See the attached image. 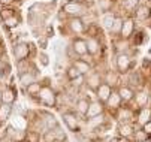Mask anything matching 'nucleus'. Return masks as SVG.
Segmentation results:
<instances>
[{
	"instance_id": "nucleus-39",
	"label": "nucleus",
	"mask_w": 151,
	"mask_h": 142,
	"mask_svg": "<svg viewBox=\"0 0 151 142\" xmlns=\"http://www.w3.org/2000/svg\"><path fill=\"white\" fill-rule=\"evenodd\" d=\"M47 45H48V37L47 36H44V37H42V39H39V47L40 48H47Z\"/></svg>"
},
{
	"instance_id": "nucleus-35",
	"label": "nucleus",
	"mask_w": 151,
	"mask_h": 142,
	"mask_svg": "<svg viewBox=\"0 0 151 142\" xmlns=\"http://www.w3.org/2000/svg\"><path fill=\"white\" fill-rule=\"evenodd\" d=\"M0 16H2L3 19H8V18L14 16V9H9V8L2 9V11H0Z\"/></svg>"
},
{
	"instance_id": "nucleus-34",
	"label": "nucleus",
	"mask_w": 151,
	"mask_h": 142,
	"mask_svg": "<svg viewBox=\"0 0 151 142\" xmlns=\"http://www.w3.org/2000/svg\"><path fill=\"white\" fill-rule=\"evenodd\" d=\"M5 26L6 27H15V26H18V18L14 15V16H11V18H8V19H5Z\"/></svg>"
},
{
	"instance_id": "nucleus-5",
	"label": "nucleus",
	"mask_w": 151,
	"mask_h": 142,
	"mask_svg": "<svg viewBox=\"0 0 151 142\" xmlns=\"http://www.w3.org/2000/svg\"><path fill=\"white\" fill-rule=\"evenodd\" d=\"M68 27L70 29V32L72 33H75V34H82L84 32H85V23H84V19L82 18H76V16H73V18H69V21H68Z\"/></svg>"
},
{
	"instance_id": "nucleus-3",
	"label": "nucleus",
	"mask_w": 151,
	"mask_h": 142,
	"mask_svg": "<svg viewBox=\"0 0 151 142\" xmlns=\"http://www.w3.org/2000/svg\"><path fill=\"white\" fill-rule=\"evenodd\" d=\"M115 66H117V70L118 72L126 73V72H129V69L132 67V58L129 57L126 52H121L115 58Z\"/></svg>"
},
{
	"instance_id": "nucleus-9",
	"label": "nucleus",
	"mask_w": 151,
	"mask_h": 142,
	"mask_svg": "<svg viewBox=\"0 0 151 142\" xmlns=\"http://www.w3.org/2000/svg\"><path fill=\"white\" fill-rule=\"evenodd\" d=\"M72 66L79 72V75H84V76H87L91 72V65L85 58H76V60H73Z\"/></svg>"
},
{
	"instance_id": "nucleus-32",
	"label": "nucleus",
	"mask_w": 151,
	"mask_h": 142,
	"mask_svg": "<svg viewBox=\"0 0 151 142\" xmlns=\"http://www.w3.org/2000/svg\"><path fill=\"white\" fill-rule=\"evenodd\" d=\"M9 112H11V105H2L0 106V121H3L9 117Z\"/></svg>"
},
{
	"instance_id": "nucleus-31",
	"label": "nucleus",
	"mask_w": 151,
	"mask_h": 142,
	"mask_svg": "<svg viewBox=\"0 0 151 142\" xmlns=\"http://www.w3.org/2000/svg\"><path fill=\"white\" fill-rule=\"evenodd\" d=\"M133 136H135V139H136V142H145V141H148V135L142 130V129H139V130H136L135 133H133Z\"/></svg>"
},
{
	"instance_id": "nucleus-25",
	"label": "nucleus",
	"mask_w": 151,
	"mask_h": 142,
	"mask_svg": "<svg viewBox=\"0 0 151 142\" xmlns=\"http://www.w3.org/2000/svg\"><path fill=\"white\" fill-rule=\"evenodd\" d=\"M40 88H42V85H40L39 82H33V84H30V85L27 87V94L32 96V97H35V96L39 94Z\"/></svg>"
},
{
	"instance_id": "nucleus-26",
	"label": "nucleus",
	"mask_w": 151,
	"mask_h": 142,
	"mask_svg": "<svg viewBox=\"0 0 151 142\" xmlns=\"http://www.w3.org/2000/svg\"><path fill=\"white\" fill-rule=\"evenodd\" d=\"M135 12H136V18L141 19V21H142V19H147L148 15H150V9H148L147 6H141V8H138Z\"/></svg>"
},
{
	"instance_id": "nucleus-20",
	"label": "nucleus",
	"mask_w": 151,
	"mask_h": 142,
	"mask_svg": "<svg viewBox=\"0 0 151 142\" xmlns=\"http://www.w3.org/2000/svg\"><path fill=\"white\" fill-rule=\"evenodd\" d=\"M88 105H90V100L88 99H79L78 102H76V112L81 114V115H87Z\"/></svg>"
},
{
	"instance_id": "nucleus-17",
	"label": "nucleus",
	"mask_w": 151,
	"mask_h": 142,
	"mask_svg": "<svg viewBox=\"0 0 151 142\" xmlns=\"http://www.w3.org/2000/svg\"><path fill=\"white\" fill-rule=\"evenodd\" d=\"M117 93L120 94L123 102H130V100H133V97H135V91L130 87H120V90Z\"/></svg>"
},
{
	"instance_id": "nucleus-6",
	"label": "nucleus",
	"mask_w": 151,
	"mask_h": 142,
	"mask_svg": "<svg viewBox=\"0 0 151 142\" xmlns=\"http://www.w3.org/2000/svg\"><path fill=\"white\" fill-rule=\"evenodd\" d=\"M111 94H112V87L108 85L106 82H102L97 87V90H96V97H97L99 102H102V103H106Z\"/></svg>"
},
{
	"instance_id": "nucleus-41",
	"label": "nucleus",
	"mask_w": 151,
	"mask_h": 142,
	"mask_svg": "<svg viewBox=\"0 0 151 142\" xmlns=\"http://www.w3.org/2000/svg\"><path fill=\"white\" fill-rule=\"evenodd\" d=\"M14 3V0H0V5H5V6H9Z\"/></svg>"
},
{
	"instance_id": "nucleus-2",
	"label": "nucleus",
	"mask_w": 151,
	"mask_h": 142,
	"mask_svg": "<svg viewBox=\"0 0 151 142\" xmlns=\"http://www.w3.org/2000/svg\"><path fill=\"white\" fill-rule=\"evenodd\" d=\"M37 99H39V102L42 105H45V106H54L55 105V93L48 85L40 88V91L37 94Z\"/></svg>"
},
{
	"instance_id": "nucleus-15",
	"label": "nucleus",
	"mask_w": 151,
	"mask_h": 142,
	"mask_svg": "<svg viewBox=\"0 0 151 142\" xmlns=\"http://www.w3.org/2000/svg\"><path fill=\"white\" fill-rule=\"evenodd\" d=\"M19 81H21V84H23L24 87H29L30 84L36 82V73H35L33 70L24 72V73L19 75Z\"/></svg>"
},
{
	"instance_id": "nucleus-16",
	"label": "nucleus",
	"mask_w": 151,
	"mask_h": 142,
	"mask_svg": "<svg viewBox=\"0 0 151 142\" xmlns=\"http://www.w3.org/2000/svg\"><path fill=\"white\" fill-rule=\"evenodd\" d=\"M17 99V93L14 88H5V91L2 93V102L5 105H12Z\"/></svg>"
},
{
	"instance_id": "nucleus-43",
	"label": "nucleus",
	"mask_w": 151,
	"mask_h": 142,
	"mask_svg": "<svg viewBox=\"0 0 151 142\" xmlns=\"http://www.w3.org/2000/svg\"><path fill=\"white\" fill-rule=\"evenodd\" d=\"M109 142H120V141H118V138H114V139H111Z\"/></svg>"
},
{
	"instance_id": "nucleus-27",
	"label": "nucleus",
	"mask_w": 151,
	"mask_h": 142,
	"mask_svg": "<svg viewBox=\"0 0 151 142\" xmlns=\"http://www.w3.org/2000/svg\"><path fill=\"white\" fill-rule=\"evenodd\" d=\"M123 6H124L126 11L133 12L138 8V0H123Z\"/></svg>"
},
{
	"instance_id": "nucleus-21",
	"label": "nucleus",
	"mask_w": 151,
	"mask_h": 142,
	"mask_svg": "<svg viewBox=\"0 0 151 142\" xmlns=\"http://www.w3.org/2000/svg\"><path fill=\"white\" fill-rule=\"evenodd\" d=\"M148 97H150L148 93L141 91V93H136L133 99H135V102H136V105H138L139 108H145V105L148 103Z\"/></svg>"
},
{
	"instance_id": "nucleus-13",
	"label": "nucleus",
	"mask_w": 151,
	"mask_h": 142,
	"mask_svg": "<svg viewBox=\"0 0 151 142\" xmlns=\"http://www.w3.org/2000/svg\"><path fill=\"white\" fill-rule=\"evenodd\" d=\"M85 42H87V51H88V54L96 55L100 51V40L97 37H88V39H85Z\"/></svg>"
},
{
	"instance_id": "nucleus-7",
	"label": "nucleus",
	"mask_w": 151,
	"mask_h": 142,
	"mask_svg": "<svg viewBox=\"0 0 151 142\" xmlns=\"http://www.w3.org/2000/svg\"><path fill=\"white\" fill-rule=\"evenodd\" d=\"M63 121L64 124H66V127L70 130V132H78L79 130V123H78V118L73 112H64L63 114Z\"/></svg>"
},
{
	"instance_id": "nucleus-28",
	"label": "nucleus",
	"mask_w": 151,
	"mask_h": 142,
	"mask_svg": "<svg viewBox=\"0 0 151 142\" xmlns=\"http://www.w3.org/2000/svg\"><path fill=\"white\" fill-rule=\"evenodd\" d=\"M9 73H11V66H9V63L2 60V62H0V76L6 78Z\"/></svg>"
},
{
	"instance_id": "nucleus-1",
	"label": "nucleus",
	"mask_w": 151,
	"mask_h": 142,
	"mask_svg": "<svg viewBox=\"0 0 151 142\" xmlns=\"http://www.w3.org/2000/svg\"><path fill=\"white\" fill-rule=\"evenodd\" d=\"M61 11L64 12V15H68L70 18H73V16L82 18L85 14L88 12V6L84 5L82 2H70V0H69L68 3L63 5V9Z\"/></svg>"
},
{
	"instance_id": "nucleus-14",
	"label": "nucleus",
	"mask_w": 151,
	"mask_h": 142,
	"mask_svg": "<svg viewBox=\"0 0 151 142\" xmlns=\"http://www.w3.org/2000/svg\"><path fill=\"white\" fill-rule=\"evenodd\" d=\"M121 97L118 93L112 91V94L109 96V99H108V102H106V106L108 108H111V109H120L121 108Z\"/></svg>"
},
{
	"instance_id": "nucleus-42",
	"label": "nucleus",
	"mask_w": 151,
	"mask_h": 142,
	"mask_svg": "<svg viewBox=\"0 0 151 142\" xmlns=\"http://www.w3.org/2000/svg\"><path fill=\"white\" fill-rule=\"evenodd\" d=\"M118 141H120V142H129V139H127V138H121V136L118 138Z\"/></svg>"
},
{
	"instance_id": "nucleus-30",
	"label": "nucleus",
	"mask_w": 151,
	"mask_h": 142,
	"mask_svg": "<svg viewBox=\"0 0 151 142\" xmlns=\"http://www.w3.org/2000/svg\"><path fill=\"white\" fill-rule=\"evenodd\" d=\"M121 27H123V19L118 18V16H115L114 24H112V27H111V33H120V32H121Z\"/></svg>"
},
{
	"instance_id": "nucleus-40",
	"label": "nucleus",
	"mask_w": 151,
	"mask_h": 142,
	"mask_svg": "<svg viewBox=\"0 0 151 142\" xmlns=\"http://www.w3.org/2000/svg\"><path fill=\"white\" fill-rule=\"evenodd\" d=\"M39 62H40L42 65H44V66H47V65L50 63V62H48V57H47V55H45L44 52H42V54L39 55Z\"/></svg>"
},
{
	"instance_id": "nucleus-36",
	"label": "nucleus",
	"mask_w": 151,
	"mask_h": 142,
	"mask_svg": "<svg viewBox=\"0 0 151 142\" xmlns=\"http://www.w3.org/2000/svg\"><path fill=\"white\" fill-rule=\"evenodd\" d=\"M82 81L85 82V76H84V75H79L78 78H75V79L72 81V85H75V87H79V85L82 84Z\"/></svg>"
},
{
	"instance_id": "nucleus-23",
	"label": "nucleus",
	"mask_w": 151,
	"mask_h": 142,
	"mask_svg": "<svg viewBox=\"0 0 151 142\" xmlns=\"http://www.w3.org/2000/svg\"><path fill=\"white\" fill-rule=\"evenodd\" d=\"M105 82H106L108 85L114 87V85L118 82V75H117L114 70H108L106 75H105Z\"/></svg>"
},
{
	"instance_id": "nucleus-37",
	"label": "nucleus",
	"mask_w": 151,
	"mask_h": 142,
	"mask_svg": "<svg viewBox=\"0 0 151 142\" xmlns=\"http://www.w3.org/2000/svg\"><path fill=\"white\" fill-rule=\"evenodd\" d=\"M27 141L29 142H39V135L37 133H29L27 135Z\"/></svg>"
},
{
	"instance_id": "nucleus-29",
	"label": "nucleus",
	"mask_w": 151,
	"mask_h": 142,
	"mask_svg": "<svg viewBox=\"0 0 151 142\" xmlns=\"http://www.w3.org/2000/svg\"><path fill=\"white\" fill-rule=\"evenodd\" d=\"M97 3H99L100 11H103L105 14H106V12H109L111 8H112V0H99Z\"/></svg>"
},
{
	"instance_id": "nucleus-45",
	"label": "nucleus",
	"mask_w": 151,
	"mask_h": 142,
	"mask_svg": "<svg viewBox=\"0 0 151 142\" xmlns=\"http://www.w3.org/2000/svg\"><path fill=\"white\" fill-rule=\"evenodd\" d=\"M0 58H3V57H2V54H0ZM0 62H2V60H0Z\"/></svg>"
},
{
	"instance_id": "nucleus-44",
	"label": "nucleus",
	"mask_w": 151,
	"mask_h": 142,
	"mask_svg": "<svg viewBox=\"0 0 151 142\" xmlns=\"http://www.w3.org/2000/svg\"><path fill=\"white\" fill-rule=\"evenodd\" d=\"M70 2H82V0H70Z\"/></svg>"
},
{
	"instance_id": "nucleus-19",
	"label": "nucleus",
	"mask_w": 151,
	"mask_h": 142,
	"mask_svg": "<svg viewBox=\"0 0 151 142\" xmlns=\"http://www.w3.org/2000/svg\"><path fill=\"white\" fill-rule=\"evenodd\" d=\"M118 133L121 138H129V136H132L135 132H133V126L130 123H124V124H120L118 127Z\"/></svg>"
},
{
	"instance_id": "nucleus-22",
	"label": "nucleus",
	"mask_w": 151,
	"mask_h": 142,
	"mask_svg": "<svg viewBox=\"0 0 151 142\" xmlns=\"http://www.w3.org/2000/svg\"><path fill=\"white\" fill-rule=\"evenodd\" d=\"M150 120H151V111L148 108H141L139 115H138V123L141 126H144L145 123H148Z\"/></svg>"
},
{
	"instance_id": "nucleus-12",
	"label": "nucleus",
	"mask_w": 151,
	"mask_h": 142,
	"mask_svg": "<svg viewBox=\"0 0 151 142\" xmlns=\"http://www.w3.org/2000/svg\"><path fill=\"white\" fill-rule=\"evenodd\" d=\"M103 112V105L102 102H99V100H93V102H90L88 105V111H87V117L88 118H93V117H97Z\"/></svg>"
},
{
	"instance_id": "nucleus-38",
	"label": "nucleus",
	"mask_w": 151,
	"mask_h": 142,
	"mask_svg": "<svg viewBox=\"0 0 151 142\" xmlns=\"http://www.w3.org/2000/svg\"><path fill=\"white\" fill-rule=\"evenodd\" d=\"M142 130H144L148 136H151V120L148 121V123H145V124L142 126Z\"/></svg>"
},
{
	"instance_id": "nucleus-33",
	"label": "nucleus",
	"mask_w": 151,
	"mask_h": 142,
	"mask_svg": "<svg viewBox=\"0 0 151 142\" xmlns=\"http://www.w3.org/2000/svg\"><path fill=\"white\" fill-rule=\"evenodd\" d=\"M66 76H68L70 81H73L75 78H78V76H79V72H78L73 66H69V67H68V70H66Z\"/></svg>"
},
{
	"instance_id": "nucleus-18",
	"label": "nucleus",
	"mask_w": 151,
	"mask_h": 142,
	"mask_svg": "<svg viewBox=\"0 0 151 142\" xmlns=\"http://www.w3.org/2000/svg\"><path fill=\"white\" fill-rule=\"evenodd\" d=\"M117 118L120 121V124H124V123H129L132 118V111L129 108H120L118 109V114H117Z\"/></svg>"
},
{
	"instance_id": "nucleus-4",
	"label": "nucleus",
	"mask_w": 151,
	"mask_h": 142,
	"mask_svg": "<svg viewBox=\"0 0 151 142\" xmlns=\"http://www.w3.org/2000/svg\"><path fill=\"white\" fill-rule=\"evenodd\" d=\"M70 48L73 49V52L79 57H84V55H87L88 51H87V42H85V39L82 37H75L72 40V45Z\"/></svg>"
},
{
	"instance_id": "nucleus-8",
	"label": "nucleus",
	"mask_w": 151,
	"mask_h": 142,
	"mask_svg": "<svg viewBox=\"0 0 151 142\" xmlns=\"http://www.w3.org/2000/svg\"><path fill=\"white\" fill-rule=\"evenodd\" d=\"M102 84V75L99 72H90L87 76H85V85L91 90H97V87Z\"/></svg>"
},
{
	"instance_id": "nucleus-10",
	"label": "nucleus",
	"mask_w": 151,
	"mask_h": 142,
	"mask_svg": "<svg viewBox=\"0 0 151 142\" xmlns=\"http://www.w3.org/2000/svg\"><path fill=\"white\" fill-rule=\"evenodd\" d=\"M30 47L32 45H29V44H18L15 47L14 52H15V57H17L18 62L19 60H27V57L30 54Z\"/></svg>"
},
{
	"instance_id": "nucleus-24",
	"label": "nucleus",
	"mask_w": 151,
	"mask_h": 142,
	"mask_svg": "<svg viewBox=\"0 0 151 142\" xmlns=\"http://www.w3.org/2000/svg\"><path fill=\"white\" fill-rule=\"evenodd\" d=\"M114 19H115V16H114L112 12H106V14L102 16V23H103V26H105L106 29L111 30V27H112V24H114Z\"/></svg>"
},
{
	"instance_id": "nucleus-11",
	"label": "nucleus",
	"mask_w": 151,
	"mask_h": 142,
	"mask_svg": "<svg viewBox=\"0 0 151 142\" xmlns=\"http://www.w3.org/2000/svg\"><path fill=\"white\" fill-rule=\"evenodd\" d=\"M133 32H135V23H133L132 18H129V19H126V21H123V27H121V32H120L123 39H129L132 34H135Z\"/></svg>"
}]
</instances>
